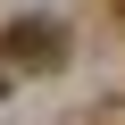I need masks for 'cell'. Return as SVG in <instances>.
I'll return each mask as SVG.
<instances>
[{"mask_svg":"<svg viewBox=\"0 0 125 125\" xmlns=\"http://www.w3.org/2000/svg\"><path fill=\"white\" fill-rule=\"evenodd\" d=\"M0 67H17V75L67 67V25H58V17H9V25H0Z\"/></svg>","mask_w":125,"mask_h":125,"instance_id":"obj_1","label":"cell"}]
</instances>
